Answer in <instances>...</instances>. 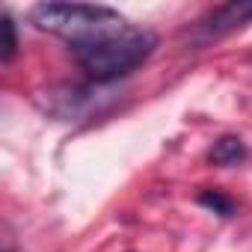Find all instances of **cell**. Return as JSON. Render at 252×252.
<instances>
[{"label":"cell","instance_id":"52a82bcc","mask_svg":"<svg viewBox=\"0 0 252 252\" xmlns=\"http://www.w3.org/2000/svg\"><path fill=\"white\" fill-rule=\"evenodd\" d=\"M6 252H9V249H6Z\"/></svg>","mask_w":252,"mask_h":252},{"label":"cell","instance_id":"8992f818","mask_svg":"<svg viewBox=\"0 0 252 252\" xmlns=\"http://www.w3.org/2000/svg\"><path fill=\"white\" fill-rule=\"evenodd\" d=\"M18 54V36H15V21L9 15H3V54H0V60L3 63H12Z\"/></svg>","mask_w":252,"mask_h":252},{"label":"cell","instance_id":"5b68a950","mask_svg":"<svg viewBox=\"0 0 252 252\" xmlns=\"http://www.w3.org/2000/svg\"><path fill=\"white\" fill-rule=\"evenodd\" d=\"M199 202H202L205 208L222 214V217H231V214H234V202H231L228 196H222L220 190H205V193H199Z\"/></svg>","mask_w":252,"mask_h":252},{"label":"cell","instance_id":"3957f363","mask_svg":"<svg viewBox=\"0 0 252 252\" xmlns=\"http://www.w3.org/2000/svg\"><path fill=\"white\" fill-rule=\"evenodd\" d=\"M246 24H252V3L240 0V3H222V6L211 9L205 18H199L196 33L208 42V39H220L225 33H234Z\"/></svg>","mask_w":252,"mask_h":252},{"label":"cell","instance_id":"277c9868","mask_svg":"<svg viewBox=\"0 0 252 252\" xmlns=\"http://www.w3.org/2000/svg\"><path fill=\"white\" fill-rule=\"evenodd\" d=\"M211 163H217V166H234V163H240V160H246V143L240 140V137H222V140H217L214 143V149H211Z\"/></svg>","mask_w":252,"mask_h":252},{"label":"cell","instance_id":"6da1fadb","mask_svg":"<svg viewBox=\"0 0 252 252\" xmlns=\"http://www.w3.org/2000/svg\"><path fill=\"white\" fill-rule=\"evenodd\" d=\"M30 21L39 30L65 39L71 51L95 45L128 27V18L101 3H39L33 6Z\"/></svg>","mask_w":252,"mask_h":252},{"label":"cell","instance_id":"7a4b0ae2","mask_svg":"<svg viewBox=\"0 0 252 252\" xmlns=\"http://www.w3.org/2000/svg\"><path fill=\"white\" fill-rule=\"evenodd\" d=\"M155 48H158V36L152 30L128 24L125 30L95 45L77 48L74 60L95 83H110V80H119L125 74H131L134 68H140L155 54Z\"/></svg>","mask_w":252,"mask_h":252}]
</instances>
